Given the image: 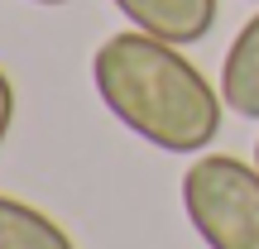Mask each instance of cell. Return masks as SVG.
Listing matches in <instances>:
<instances>
[{
  "label": "cell",
  "mask_w": 259,
  "mask_h": 249,
  "mask_svg": "<svg viewBox=\"0 0 259 249\" xmlns=\"http://www.w3.org/2000/svg\"><path fill=\"white\" fill-rule=\"evenodd\" d=\"M0 249H77V244L53 216L0 192Z\"/></svg>",
  "instance_id": "5b68a950"
},
{
  "label": "cell",
  "mask_w": 259,
  "mask_h": 249,
  "mask_svg": "<svg viewBox=\"0 0 259 249\" xmlns=\"http://www.w3.org/2000/svg\"><path fill=\"white\" fill-rule=\"evenodd\" d=\"M10 125H15V82H10L5 67H0V144H5Z\"/></svg>",
  "instance_id": "8992f818"
},
{
  "label": "cell",
  "mask_w": 259,
  "mask_h": 249,
  "mask_svg": "<svg viewBox=\"0 0 259 249\" xmlns=\"http://www.w3.org/2000/svg\"><path fill=\"white\" fill-rule=\"evenodd\" d=\"M115 5H120V15H130L135 29L168 38L178 48L202 43L216 24V0H115Z\"/></svg>",
  "instance_id": "3957f363"
},
{
  "label": "cell",
  "mask_w": 259,
  "mask_h": 249,
  "mask_svg": "<svg viewBox=\"0 0 259 249\" xmlns=\"http://www.w3.org/2000/svg\"><path fill=\"white\" fill-rule=\"evenodd\" d=\"M183 211L206 249H259V168L202 154L183 173Z\"/></svg>",
  "instance_id": "7a4b0ae2"
},
{
  "label": "cell",
  "mask_w": 259,
  "mask_h": 249,
  "mask_svg": "<svg viewBox=\"0 0 259 249\" xmlns=\"http://www.w3.org/2000/svg\"><path fill=\"white\" fill-rule=\"evenodd\" d=\"M254 168H259V144H254Z\"/></svg>",
  "instance_id": "ba28073f"
},
{
  "label": "cell",
  "mask_w": 259,
  "mask_h": 249,
  "mask_svg": "<svg viewBox=\"0 0 259 249\" xmlns=\"http://www.w3.org/2000/svg\"><path fill=\"white\" fill-rule=\"evenodd\" d=\"M92 82L106 111L163 154H206L221 134V86L168 38L144 29L111 34L92 58Z\"/></svg>",
  "instance_id": "6da1fadb"
},
{
  "label": "cell",
  "mask_w": 259,
  "mask_h": 249,
  "mask_svg": "<svg viewBox=\"0 0 259 249\" xmlns=\"http://www.w3.org/2000/svg\"><path fill=\"white\" fill-rule=\"evenodd\" d=\"M34 5H72V0H34Z\"/></svg>",
  "instance_id": "52a82bcc"
},
{
  "label": "cell",
  "mask_w": 259,
  "mask_h": 249,
  "mask_svg": "<svg viewBox=\"0 0 259 249\" xmlns=\"http://www.w3.org/2000/svg\"><path fill=\"white\" fill-rule=\"evenodd\" d=\"M221 96L235 115L259 120V15L245 19V29L231 38L221 63Z\"/></svg>",
  "instance_id": "277c9868"
}]
</instances>
